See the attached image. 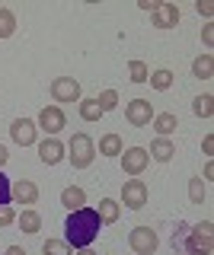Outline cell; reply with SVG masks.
Returning <instances> with one entry per match:
<instances>
[{
    "label": "cell",
    "mask_w": 214,
    "mask_h": 255,
    "mask_svg": "<svg viewBox=\"0 0 214 255\" xmlns=\"http://www.w3.org/2000/svg\"><path fill=\"white\" fill-rule=\"evenodd\" d=\"M102 230V220L96 214V207H80V211H70L67 220H64V243L70 249H86V246L96 243Z\"/></svg>",
    "instance_id": "obj_1"
},
{
    "label": "cell",
    "mask_w": 214,
    "mask_h": 255,
    "mask_svg": "<svg viewBox=\"0 0 214 255\" xmlns=\"http://www.w3.org/2000/svg\"><path fill=\"white\" fill-rule=\"evenodd\" d=\"M64 150H67V159H70L74 169H86V166H93V159H96V143H93V137L86 131L70 134Z\"/></svg>",
    "instance_id": "obj_2"
},
{
    "label": "cell",
    "mask_w": 214,
    "mask_h": 255,
    "mask_svg": "<svg viewBox=\"0 0 214 255\" xmlns=\"http://www.w3.org/2000/svg\"><path fill=\"white\" fill-rule=\"evenodd\" d=\"M186 252L189 255H211L214 252V223L211 220H205V223H198V227L189 230Z\"/></svg>",
    "instance_id": "obj_3"
},
{
    "label": "cell",
    "mask_w": 214,
    "mask_h": 255,
    "mask_svg": "<svg viewBox=\"0 0 214 255\" xmlns=\"http://www.w3.org/2000/svg\"><path fill=\"white\" fill-rule=\"evenodd\" d=\"M128 246H131L134 255H154L160 249V236H157L154 227H144V223H141V227H134L128 233Z\"/></svg>",
    "instance_id": "obj_4"
},
{
    "label": "cell",
    "mask_w": 214,
    "mask_h": 255,
    "mask_svg": "<svg viewBox=\"0 0 214 255\" xmlns=\"http://www.w3.org/2000/svg\"><path fill=\"white\" fill-rule=\"evenodd\" d=\"M122 172L125 175H131V179H138L141 172L150 166V153H147V147H128V150H122Z\"/></svg>",
    "instance_id": "obj_5"
},
{
    "label": "cell",
    "mask_w": 214,
    "mask_h": 255,
    "mask_svg": "<svg viewBox=\"0 0 214 255\" xmlns=\"http://www.w3.org/2000/svg\"><path fill=\"white\" fill-rule=\"evenodd\" d=\"M150 191H147V182L144 179H128L122 185V204L128 207V211H141V207L147 204Z\"/></svg>",
    "instance_id": "obj_6"
},
{
    "label": "cell",
    "mask_w": 214,
    "mask_h": 255,
    "mask_svg": "<svg viewBox=\"0 0 214 255\" xmlns=\"http://www.w3.org/2000/svg\"><path fill=\"white\" fill-rule=\"evenodd\" d=\"M154 106H150V99H131L128 106H125V122L131 128H147L154 122Z\"/></svg>",
    "instance_id": "obj_7"
},
{
    "label": "cell",
    "mask_w": 214,
    "mask_h": 255,
    "mask_svg": "<svg viewBox=\"0 0 214 255\" xmlns=\"http://www.w3.org/2000/svg\"><path fill=\"white\" fill-rule=\"evenodd\" d=\"M38 128H42L48 137H58L61 131H64V125H67V118H64V109L61 106H45L42 112H38Z\"/></svg>",
    "instance_id": "obj_8"
},
{
    "label": "cell",
    "mask_w": 214,
    "mask_h": 255,
    "mask_svg": "<svg viewBox=\"0 0 214 255\" xmlns=\"http://www.w3.org/2000/svg\"><path fill=\"white\" fill-rule=\"evenodd\" d=\"M51 99L54 102H80L83 99L80 83L74 77H54L51 80Z\"/></svg>",
    "instance_id": "obj_9"
},
{
    "label": "cell",
    "mask_w": 214,
    "mask_h": 255,
    "mask_svg": "<svg viewBox=\"0 0 214 255\" xmlns=\"http://www.w3.org/2000/svg\"><path fill=\"white\" fill-rule=\"evenodd\" d=\"M10 137H13V143H19V147H32V143H38V125L32 118H13Z\"/></svg>",
    "instance_id": "obj_10"
},
{
    "label": "cell",
    "mask_w": 214,
    "mask_h": 255,
    "mask_svg": "<svg viewBox=\"0 0 214 255\" xmlns=\"http://www.w3.org/2000/svg\"><path fill=\"white\" fill-rule=\"evenodd\" d=\"M10 201L13 204H35L38 201V185L32 179H16L10 185Z\"/></svg>",
    "instance_id": "obj_11"
},
{
    "label": "cell",
    "mask_w": 214,
    "mask_h": 255,
    "mask_svg": "<svg viewBox=\"0 0 214 255\" xmlns=\"http://www.w3.org/2000/svg\"><path fill=\"white\" fill-rule=\"evenodd\" d=\"M150 26H154V29H173V26H179V6L176 3H163V0H160V6L150 13Z\"/></svg>",
    "instance_id": "obj_12"
},
{
    "label": "cell",
    "mask_w": 214,
    "mask_h": 255,
    "mask_svg": "<svg viewBox=\"0 0 214 255\" xmlns=\"http://www.w3.org/2000/svg\"><path fill=\"white\" fill-rule=\"evenodd\" d=\"M64 156H67V150H64V143H61L58 137H45L42 143H38V159H42L45 166H58Z\"/></svg>",
    "instance_id": "obj_13"
},
{
    "label": "cell",
    "mask_w": 214,
    "mask_h": 255,
    "mask_svg": "<svg viewBox=\"0 0 214 255\" xmlns=\"http://www.w3.org/2000/svg\"><path fill=\"white\" fill-rule=\"evenodd\" d=\"M150 159H157V163H170L173 156H176V143H173L170 137H157V140H150Z\"/></svg>",
    "instance_id": "obj_14"
},
{
    "label": "cell",
    "mask_w": 214,
    "mask_h": 255,
    "mask_svg": "<svg viewBox=\"0 0 214 255\" xmlns=\"http://www.w3.org/2000/svg\"><path fill=\"white\" fill-rule=\"evenodd\" d=\"M16 223L26 236H35L38 230H42V214H38L35 207H22V214H16Z\"/></svg>",
    "instance_id": "obj_15"
},
{
    "label": "cell",
    "mask_w": 214,
    "mask_h": 255,
    "mask_svg": "<svg viewBox=\"0 0 214 255\" xmlns=\"http://www.w3.org/2000/svg\"><path fill=\"white\" fill-rule=\"evenodd\" d=\"M150 125H154L157 137H170V134L179 128V118H176V112H160V115H154Z\"/></svg>",
    "instance_id": "obj_16"
},
{
    "label": "cell",
    "mask_w": 214,
    "mask_h": 255,
    "mask_svg": "<svg viewBox=\"0 0 214 255\" xmlns=\"http://www.w3.org/2000/svg\"><path fill=\"white\" fill-rule=\"evenodd\" d=\"M122 150H125V143H122V137H118L115 131H109V134L99 137V147H96L99 156H122Z\"/></svg>",
    "instance_id": "obj_17"
},
{
    "label": "cell",
    "mask_w": 214,
    "mask_h": 255,
    "mask_svg": "<svg viewBox=\"0 0 214 255\" xmlns=\"http://www.w3.org/2000/svg\"><path fill=\"white\" fill-rule=\"evenodd\" d=\"M61 204H64L67 211H80V207H86V191L80 185H67L61 191Z\"/></svg>",
    "instance_id": "obj_18"
},
{
    "label": "cell",
    "mask_w": 214,
    "mask_h": 255,
    "mask_svg": "<svg viewBox=\"0 0 214 255\" xmlns=\"http://www.w3.org/2000/svg\"><path fill=\"white\" fill-rule=\"evenodd\" d=\"M96 214H99L102 227H109V223H115L118 217H122V204H118L115 198H102L99 207H96Z\"/></svg>",
    "instance_id": "obj_19"
},
{
    "label": "cell",
    "mask_w": 214,
    "mask_h": 255,
    "mask_svg": "<svg viewBox=\"0 0 214 255\" xmlns=\"http://www.w3.org/2000/svg\"><path fill=\"white\" fill-rule=\"evenodd\" d=\"M192 77H198V80H211L214 77V54L211 51H202L192 61Z\"/></svg>",
    "instance_id": "obj_20"
},
{
    "label": "cell",
    "mask_w": 214,
    "mask_h": 255,
    "mask_svg": "<svg viewBox=\"0 0 214 255\" xmlns=\"http://www.w3.org/2000/svg\"><path fill=\"white\" fill-rule=\"evenodd\" d=\"M77 112H80V118H83V122H99V118L102 115H106V112H102L99 109V102H96V96H93V99H80V102H77Z\"/></svg>",
    "instance_id": "obj_21"
},
{
    "label": "cell",
    "mask_w": 214,
    "mask_h": 255,
    "mask_svg": "<svg viewBox=\"0 0 214 255\" xmlns=\"http://www.w3.org/2000/svg\"><path fill=\"white\" fill-rule=\"evenodd\" d=\"M173 80H176V77H173V70H166V67H160V70H154V74L147 77V83L154 86L157 93H166V90H170V86H173Z\"/></svg>",
    "instance_id": "obj_22"
},
{
    "label": "cell",
    "mask_w": 214,
    "mask_h": 255,
    "mask_svg": "<svg viewBox=\"0 0 214 255\" xmlns=\"http://www.w3.org/2000/svg\"><path fill=\"white\" fill-rule=\"evenodd\" d=\"M192 112L198 118H211L214 115V96L211 93H202V96H195V102H192Z\"/></svg>",
    "instance_id": "obj_23"
},
{
    "label": "cell",
    "mask_w": 214,
    "mask_h": 255,
    "mask_svg": "<svg viewBox=\"0 0 214 255\" xmlns=\"http://www.w3.org/2000/svg\"><path fill=\"white\" fill-rule=\"evenodd\" d=\"M16 32V13L10 6H0V38H10Z\"/></svg>",
    "instance_id": "obj_24"
},
{
    "label": "cell",
    "mask_w": 214,
    "mask_h": 255,
    "mask_svg": "<svg viewBox=\"0 0 214 255\" xmlns=\"http://www.w3.org/2000/svg\"><path fill=\"white\" fill-rule=\"evenodd\" d=\"M147 77H150V70H147V64L144 61H128V80L131 83H147Z\"/></svg>",
    "instance_id": "obj_25"
},
{
    "label": "cell",
    "mask_w": 214,
    "mask_h": 255,
    "mask_svg": "<svg viewBox=\"0 0 214 255\" xmlns=\"http://www.w3.org/2000/svg\"><path fill=\"white\" fill-rule=\"evenodd\" d=\"M42 255H74V249L64 239H45L42 243Z\"/></svg>",
    "instance_id": "obj_26"
},
{
    "label": "cell",
    "mask_w": 214,
    "mask_h": 255,
    "mask_svg": "<svg viewBox=\"0 0 214 255\" xmlns=\"http://www.w3.org/2000/svg\"><path fill=\"white\" fill-rule=\"evenodd\" d=\"M189 198H192V204H205V198H208V188H205L202 175L189 179Z\"/></svg>",
    "instance_id": "obj_27"
},
{
    "label": "cell",
    "mask_w": 214,
    "mask_h": 255,
    "mask_svg": "<svg viewBox=\"0 0 214 255\" xmlns=\"http://www.w3.org/2000/svg\"><path fill=\"white\" fill-rule=\"evenodd\" d=\"M96 102H99L102 112H115V109H118V93H115V90H102V93L96 96Z\"/></svg>",
    "instance_id": "obj_28"
},
{
    "label": "cell",
    "mask_w": 214,
    "mask_h": 255,
    "mask_svg": "<svg viewBox=\"0 0 214 255\" xmlns=\"http://www.w3.org/2000/svg\"><path fill=\"white\" fill-rule=\"evenodd\" d=\"M10 185H13V182H10V179L3 175V169H0V207L13 204V201H10Z\"/></svg>",
    "instance_id": "obj_29"
},
{
    "label": "cell",
    "mask_w": 214,
    "mask_h": 255,
    "mask_svg": "<svg viewBox=\"0 0 214 255\" xmlns=\"http://www.w3.org/2000/svg\"><path fill=\"white\" fill-rule=\"evenodd\" d=\"M13 223H16V211H13L10 204H6V207H0V230L13 227Z\"/></svg>",
    "instance_id": "obj_30"
},
{
    "label": "cell",
    "mask_w": 214,
    "mask_h": 255,
    "mask_svg": "<svg viewBox=\"0 0 214 255\" xmlns=\"http://www.w3.org/2000/svg\"><path fill=\"white\" fill-rule=\"evenodd\" d=\"M195 10L202 13V16H208V19H211V16H214V6L208 3V0H198V3H195Z\"/></svg>",
    "instance_id": "obj_31"
},
{
    "label": "cell",
    "mask_w": 214,
    "mask_h": 255,
    "mask_svg": "<svg viewBox=\"0 0 214 255\" xmlns=\"http://www.w3.org/2000/svg\"><path fill=\"white\" fill-rule=\"evenodd\" d=\"M202 42H205V45H208V48L214 45V29H211V22H208V26H205V29H202Z\"/></svg>",
    "instance_id": "obj_32"
},
{
    "label": "cell",
    "mask_w": 214,
    "mask_h": 255,
    "mask_svg": "<svg viewBox=\"0 0 214 255\" xmlns=\"http://www.w3.org/2000/svg\"><path fill=\"white\" fill-rule=\"evenodd\" d=\"M202 150H205V156H211V153H214V137H211V134L202 140Z\"/></svg>",
    "instance_id": "obj_33"
},
{
    "label": "cell",
    "mask_w": 214,
    "mask_h": 255,
    "mask_svg": "<svg viewBox=\"0 0 214 255\" xmlns=\"http://www.w3.org/2000/svg\"><path fill=\"white\" fill-rule=\"evenodd\" d=\"M138 6H141V10H150V13H154V10H157V6H160V0H141V3H138Z\"/></svg>",
    "instance_id": "obj_34"
},
{
    "label": "cell",
    "mask_w": 214,
    "mask_h": 255,
    "mask_svg": "<svg viewBox=\"0 0 214 255\" xmlns=\"http://www.w3.org/2000/svg\"><path fill=\"white\" fill-rule=\"evenodd\" d=\"M6 159H10V153H6V147H3V143H0V169H3V166H6Z\"/></svg>",
    "instance_id": "obj_35"
},
{
    "label": "cell",
    "mask_w": 214,
    "mask_h": 255,
    "mask_svg": "<svg viewBox=\"0 0 214 255\" xmlns=\"http://www.w3.org/2000/svg\"><path fill=\"white\" fill-rule=\"evenodd\" d=\"M3 255H26V252H22V249H19V246H10V249H6Z\"/></svg>",
    "instance_id": "obj_36"
},
{
    "label": "cell",
    "mask_w": 214,
    "mask_h": 255,
    "mask_svg": "<svg viewBox=\"0 0 214 255\" xmlns=\"http://www.w3.org/2000/svg\"><path fill=\"white\" fill-rule=\"evenodd\" d=\"M74 255H96V252H93V249H90V246H86V249H77Z\"/></svg>",
    "instance_id": "obj_37"
}]
</instances>
